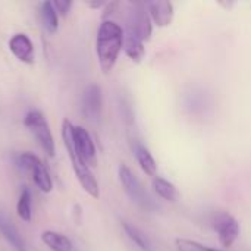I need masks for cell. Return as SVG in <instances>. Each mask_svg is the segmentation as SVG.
<instances>
[{
  "mask_svg": "<svg viewBox=\"0 0 251 251\" xmlns=\"http://www.w3.org/2000/svg\"><path fill=\"white\" fill-rule=\"evenodd\" d=\"M134 154L135 159L140 165V168L143 169V172L149 176H154L157 174V163L154 160V157L151 156V153L149 151L147 147H144L141 143H135L134 146Z\"/></svg>",
  "mask_w": 251,
  "mask_h": 251,
  "instance_id": "obj_13",
  "label": "cell"
},
{
  "mask_svg": "<svg viewBox=\"0 0 251 251\" xmlns=\"http://www.w3.org/2000/svg\"><path fill=\"white\" fill-rule=\"evenodd\" d=\"M124 49L126 56L134 62H141V59L146 54L144 41L129 29H126V32L124 34Z\"/></svg>",
  "mask_w": 251,
  "mask_h": 251,
  "instance_id": "obj_12",
  "label": "cell"
},
{
  "mask_svg": "<svg viewBox=\"0 0 251 251\" xmlns=\"http://www.w3.org/2000/svg\"><path fill=\"white\" fill-rule=\"evenodd\" d=\"M153 188H154L156 194L159 197H162L163 200L176 201L179 199V191L176 190V187L172 182H169V181H166V179H163L160 176H156L153 179Z\"/></svg>",
  "mask_w": 251,
  "mask_h": 251,
  "instance_id": "obj_16",
  "label": "cell"
},
{
  "mask_svg": "<svg viewBox=\"0 0 251 251\" xmlns=\"http://www.w3.org/2000/svg\"><path fill=\"white\" fill-rule=\"evenodd\" d=\"M41 18H43V24H44V26H46V29L49 32H56L57 31L59 16H57V12H56L53 3L44 1L41 4Z\"/></svg>",
  "mask_w": 251,
  "mask_h": 251,
  "instance_id": "obj_18",
  "label": "cell"
},
{
  "mask_svg": "<svg viewBox=\"0 0 251 251\" xmlns=\"http://www.w3.org/2000/svg\"><path fill=\"white\" fill-rule=\"evenodd\" d=\"M122 47H124L122 28L110 19L103 21L97 29V38H96L97 60L103 74H109L113 69Z\"/></svg>",
  "mask_w": 251,
  "mask_h": 251,
  "instance_id": "obj_1",
  "label": "cell"
},
{
  "mask_svg": "<svg viewBox=\"0 0 251 251\" xmlns=\"http://www.w3.org/2000/svg\"><path fill=\"white\" fill-rule=\"evenodd\" d=\"M9 49L13 56L24 63L34 60V46L25 34H15L9 41Z\"/></svg>",
  "mask_w": 251,
  "mask_h": 251,
  "instance_id": "obj_11",
  "label": "cell"
},
{
  "mask_svg": "<svg viewBox=\"0 0 251 251\" xmlns=\"http://www.w3.org/2000/svg\"><path fill=\"white\" fill-rule=\"evenodd\" d=\"M176 247L179 251H221L216 250V249H212V247H207V246H203L197 241H193V240H187V238H178L175 241Z\"/></svg>",
  "mask_w": 251,
  "mask_h": 251,
  "instance_id": "obj_20",
  "label": "cell"
},
{
  "mask_svg": "<svg viewBox=\"0 0 251 251\" xmlns=\"http://www.w3.org/2000/svg\"><path fill=\"white\" fill-rule=\"evenodd\" d=\"M41 241L53 251H72V243L68 237L54 232V231H46L41 234Z\"/></svg>",
  "mask_w": 251,
  "mask_h": 251,
  "instance_id": "obj_15",
  "label": "cell"
},
{
  "mask_svg": "<svg viewBox=\"0 0 251 251\" xmlns=\"http://www.w3.org/2000/svg\"><path fill=\"white\" fill-rule=\"evenodd\" d=\"M150 13L147 10L146 3L143 1H135L131 3V10H129V18H128V29L135 32L143 41L150 40L151 32H153V24H151Z\"/></svg>",
  "mask_w": 251,
  "mask_h": 251,
  "instance_id": "obj_5",
  "label": "cell"
},
{
  "mask_svg": "<svg viewBox=\"0 0 251 251\" xmlns=\"http://www.w3.org/2000/svg\"><path fill=\"white\" fill-rule=\"evenodd\" d=\"M19 165L31 174L34 184L43 193H50L53 190V181H51L46 166L37 156H34L32 153H22L19 156Z\"/></svg>",
  "mask_w": 251,
  "mask_h": 251,
  "instance_id": "obj_6",
  "label": "cell"
},
{
  "mask_svg": "<svg viewBox=\"0 0 251 251\" xmlns=\"http://www.w3.org/2000/svg\"><path fill=\"white\" fill-rule=\"evenodd\" d=\"M53 6H54L57 13H60L62 16H66L71 6H72V1H69V0H57V1L53 3Z\"/></svg>",
  "mask_w": 251,
  "mask_h": 251,
  "instance_id": "obj_21",
  "label": "cell"
},
{
  "mask_svg": "<svg viewBox=\"0 0 251 251\" xmlns=\"http://www.w3.org/2000/svg\"><path fill=\"white\" fill-rule=\"evenodd\" d=\"M116 7H118V3H115V1L107 4V7H106V12L103 13V18H104V21H106V18H107L109 15H112V13L115 12V9H116Z\"/></svg>",
  "mask_w": 251,
  "mask_h": 251,
  "instance_id": "obj_22",
  "label": "cell"
},
{
  "mask_svg": "<svg viewBox=\"0 0 251 251\" xmlns=\"http://www.w3.org/2000/svg\"><path fill=\"white\" fill-rule=\"evenodd\" d=\"M87 6L91 7V9H99L101 6H106V1L100 0V1H87Z\"/></svg>",
  "mask_w": 251,
  "mask_h": 251,
  "instance_id": "obj_23",
  "label": "cell"
},
{
  "mask_svg": "<svg viewBox=\"0 0 251 251\" xmlns=\"http://www.w3.org/2000/svg\"><path fill=\"white\" fill-rule=\"evenodd\" d=\"M146 6H147L151 21L157 26L165 28L171 25L174 19V4L171 1H160V0L146 1Z\"/></svg>",
  "mask_w": 251,
  "mask_h": 251,
  "instance_id": "obj_10",
  "label": "cell"
},
{
  "mask_svg": "<svg viewBox=\"0 0 251 251\" xmlns=\"http://www.w3.org/2000/svg\"><path fill=\"white\" fill-rule=\"evenodd\" d=\"M74 146L79 157L91 168L97 165V151L93 138L82 126H74Z\"/></svg>",
  "mask_w": 251,
  "mask_h": 251,
  "instance_id": "obj_8",
  "label": "cell"
},
{
  "mask_svg": "<svg viewBox=\"0 0 251 251\" xmlns=\"http://www.w3.org/2000/svg\"><path fill=\"white\" fill-rule=\"evenodd\" d=\"M0 232L7 240V243L15 249V251H26L25 243L21 238V235L18 234L16 228L12 225V222L1 212H0Z\"/></svg>",
  "mask_w": 251,
  "mask_h": 251,
  "instance_id": "obj_14",
  "label": "cell"
},
{
  "mask_svg": "<svg viewBox=\"0 0 251 251\" xmlns=\"http://www.w3.org/2000/svg\"><path fill=\"white\" fill-rule=\"evenodd\" d=\"M24 122H25L26 128L34 134V137L37 138L38 144L46 151V154L49 157H53L54 156V140H53V135H51V131L49 128L46 118L40 112L31 110L26 113Z\"/></svg>",
  "mask_w": 251,
  "mask_h": 251,
  "instance_id": "obj_3",
  "label": "cell"
},
{
  "mask_svg": "<svg viewBox=\"0 0 251 251\" xmlns=\"http://www.w3.org/2000/svg\"><path fill=\"white\" fill-rule=\"evenodd\" d=\"M82 104H84V113L88 119L97 121L101 115L103 109V94L101 88L96 84H91L85 88L84 97H82Z\"/></svg>",
  "mask_w": 251,
  "mask_h": 251,
  "instance_id": "obj_9",
  "label": "cell"
},
{
  "mask_svg": "<svg viewBox=\"0 0 251 251\" xmlns=\"http://www.w3.org/2000/svg\"><path fill=\"white\" fill-rule=\"evenodd\" d=\"M122 228H124V231L126 232V235L129 237V240L131 241H134L138 247H140V250L143 251H154L153 249V246H151V243H150V240L138 229V228H135V226H132L131 224H128V222H122Z\"/></svg>",
  "mask_w": 251,
  "mask_h": 251,
  "instance_id": "obj_17",
  "label": "cell"
},
{
  "mask_svg": "<svg viewBox=\"0 0 251 251\" xmlns=\"http://www.w3.org/2000/svg\"><path fill=\"white\" fill-rule=\"evenodd\" d=\"M213 229L218 234L219 243L224 249H229L240 237V224L229 213H221L213 221Z\"/></svg>",
  "mask_w": 251,
  "mask_h": 251,
  "instance_id": "obj_7",
  "label": "cell"
},
{
  "mask_svg": "<svg viewBox=\"0 0 251 251\" xmlns=\"http://www.w3.org/2000/svg\"><path fill=\"white\" fill-rule=\"evenodd\" d=\"M16 212H18V216L25 221V222H29L31 221V193L28 188H24L21 191V196H19V200H18V204H16Z\"/></svg>",
  "mask_w": 251,
  "mask_h": 251,
  "instance_id": "obj_19",
  "label": "cell"
},
{
  "mask_svg": "<svg viewBox=\"0 0 251 251\" xmlns=\"http://www.w3.org/2000/svg\"><path fill=\"white\" fill-rule=\"evenodd\" d=\"M62 138H63L65 149L68 151V156L71 157L72 168H74V172H75L79 184L82 185V188L85 190L87 194H90L91 197L97 199L100 196L97 179L94 178L90 166L75 151V146H74V125L68 119H65L63 124H62Z\"/></svg>",
  "mask_w": 251,
  "mask_h": 251,
  "instance_id": "obj_2",
  "label": "cell"
},
{
  "mask_svg": "<svg viewBox=\"0 0 251 251\" xmlns=\"http://www.w3.org/2000/svg\"><path fill=\"white\" fill-rule=\"evenodd\" d=\"M119 181H121L125 193L132 199V201L135 204H138L141 209H146V210L153 209L151 199L149 197V194L146 193V190L143 188L141 182L137 179L134 172L126 165L119 166Z\"/></svg>",
  "mask_w": 251,
  "mask_h": 251,
  "instance_id": "obj_4",
  "label": "cell"
}]
</instances>
